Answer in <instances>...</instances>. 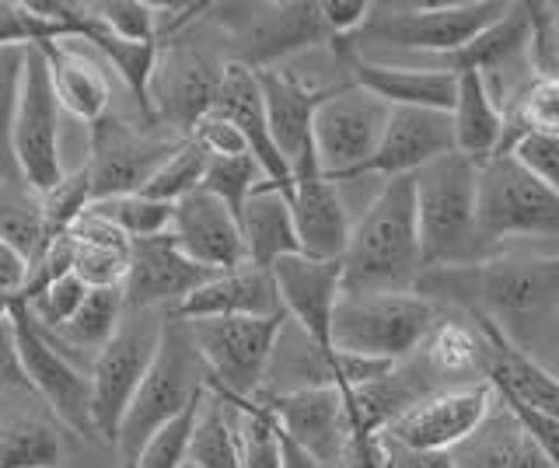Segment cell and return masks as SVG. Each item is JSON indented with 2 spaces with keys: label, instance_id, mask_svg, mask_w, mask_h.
<instances>
[{
  "label": "cell",
  "instance_id": "obj_36",
  "mask_svg": "<svg viewBox=\"0 0 559 468\" xmlns=\"http://www.w3.org/2000/svg\"><path fill=\"white\" fill-rule=\"evenodd\" d=\"M87 211L98 214L102 220H109L127 241L168 235V220H171V206L168 203L147 200V196H140V193L92 200V203H87Z\"/></svg>",
  "mask_w": 559,
  "mask_h": 468
},
{
  "label": "cell",
  "instance_id": "obj_33",
  "mask_svg": "<svg viewBox=\"0 0 559 468\" xmlns=\"http://www.w3.org/2000/svg\"><path fill=\"white\" fill-rule=\"evenodd\" d=\"M479 325L465 311H448L441 308L433 328L427 333L424 346H419V357H424L427 368L444 381V385H468V381H483L479 377Z\"/></svg>",
  "mask_w": 559,
  "mask_h": 468
},
{
  "label": "cell",
  "instance_id": "obj_11",
  "mask_svg": "<svg viewBox=\"0 0 559 468\" xmlns=\"http://www.w3.org/2000/svg\"><path fill=\"white\" fill-rule=\"evenodd\" d=\"M224 63L227 60L217 57L210 43H200L197 22L179 36L157 43L154 71L147 81V109L154 123L189 136V130L214 109Z\"/></svg>",
  "mask_w": 559,
  "mask_h": 468
},
{
  "label": "cell",
  "instance_id": "obj_4",
  "mask_svg": "<svg viewBox=\"0 0 559 468\" xmlns=\"http://www.w3.org/2000/svg\"><path fill=\"white\" fill-rule=\"evenodd\" d=\"M424 269L472 266L489 255L476 228V165L462 154L437 158L413 176Z\"/></svg>",
  "mask_w": 559,
  "mask_h": 468
},
{
  "label": "cell",
  "instance_id": "obj_34",
  "mask_svg": "<svg viewBox=\"0 0 559 468\" xmlns=\"http://www.w3.org/2000/svg\"><path fill=\"white\" fill-rule=\"evenodd\" d=\"M238 412L241 406L231 398L206 388L197 416H192L186 465L192 468H238Z\"/></svg>",
  "mask_w": 559,
  "mask_h": 468
},
{
  "label": "cell",
  "instance_id": "obj_38",
  "mask_svg": "<svg viewBox=\"0 0 559 468\" xmlns=\"http://www.w3.org/2000/svg\"><path fill=\"white\" fill-rule=\"evenodd\" d=\"M238 468H280L284 437L259 403H238Z\"/></svg>",
  "mask_w": 559,
  "mask_h": 468
},
{
  "label": "cell",
  "instance_id": "obj_10",
  "mask_svg": "<svg viewBox=\"0 0 559 468\" xmlns=\"http://www.w3.org/2000/svg\"><path fill=\"white\" fill-rule=\"evenodd\" d=\"M168 315L151 308H127L116 325L112 339L95 353L87 368V388H92V427L95 437L112 447L116 427L127 412L133 392L144 381L151 360L162 343Z\"/></svg>",
  "mask_w": 559,
  "mask_h": 468
},
{
  "label": "cell",
  "instance_id": "obj_17",
  "mask_svg": "<svg viewBox=\"0 0 559 468\" xmlns=\"http://www.w3.org/2000/svg\"><path fill=\"white\" fill-rule=\"evenodd\" d=\"M74 441L22 374L0 381V468H60Z\"/></svg>",
  "mask_w": 559,
  "mask_h": 468
},
{
  "label": "cell",
  "instance_id": "obj_39",
  "mask_svg": "<svg viewBox=\"0 0 559 468\" xmlns=\"http://www.w3.org/2000/svg\"><path fill=\"white\" fill-rule=\"evenodd\" d=\"M262 182H266V176H262L255 158L252 154H241V158H210L200 189H206L210 196H217L227 211L238 217L245 200H249Z\"/></svg>",
  "mask_w": 559,
  "mask_h": 468
},
{
  "label": "cell",
  "instance_id": "obj_30",
  "mask_svg": "<svg viewBox=\"0 0 559 468\" xmlns=\"http://www.w3.org/2000/svg\"><path fill=\"white\" fill-rule=\"evenodd\" d=\"M451 127H454V154H462L472 165H483L486 158L500 154L503 112L493 101V95H489L483 74L476 71L454 74Z\"/></svg>",
  "mask_w": 559,
  "mask_h": 468
},
{
  "label": "cell",
  "instance_id": "obj_46",
  "mask_svg": "<svg viewBox=\"0 0 559 468\" xmlns=\"http://www.w3.org/2000/svg\"><path fill=\"white\" fill-rule=\"evenodd\" d=\"M371 4L367 0H325L319 4V22L325 28L329 43H343L349 36H357V28L367 22Z\"/></svg>",
  "mask_w": 559,
  "mask_h": 468
},
{
  "label": "cell",
  "instance_id": "obj_50",
  "mask_svg": "<svg viewBox=\"0 0 559 468\" xmlns=\"http://www.w3.org/2000/svg\"><path fill=\"white\" fill-rule=\"evenodd\" d=\"M182 468H192V465H182Z\"/></svg>",
  "mask_w": 559,
  "mask_h": 468
},
{
  "label": "cell",
  "instance_id": "obj_24",
  "mask_svg": "<svg viewBox=\"0 0 559 468\" xmlns=\"http://www.w3.org/2000/svg\"><path fill=\"white\" fill-rule=\"evenodd\" d=\"M43 49L52 92H57L60 109L81 127H92L98 116L112 109V81L109 67L92 46L78 36L52 39Z\"/></svg>",
  "mask_w": 559,
  "mask_h": 468
},
{
  "label": "cell",
  "instance_id": "obj_3",
  "mask_svg": "<svg viewBox=\"0 0 559 468\" xmlns=\"http://www.w3.org/2000/svg\"><path fill=\"white\" fill-rule=\"evenodd\" d=\"M343 293H406L424 273L413 176L384 179L349 224L343 249Z\"/></svg>",
  "mask_w": 559,
  "mask_h": 468
},
{
  "label": "cell",
  "instance_id": "obj_23",
  "mask_svg": "<svg viewBox=\"0 0 559 468\" xmlns=\"http://www.w3.org/2000/svg\"><path fill=\"white\" fill-rule=\"evenodd\" d=\"M287 203H290V217H294L297 252L311 255V259H343L354 217H349L336 182L319 176L311 154L301 165H294V171H290Z\"/></svg>",
  "mask_w": 559,
  "mask_h": 468
},
{
  "label": "cell",
  "instance_id": "obj_15",
  "mask_svg": "<svg viewBox=\"0 0 559 468\" xmlns=\"http://www.w3.org/2000/svg\"><path fill=\"white\" fill-rule=\"evenodd\" d=\"M389 363H371L336 353L332 346L314 343L305 328H297L290 319L280 322L273 350L266 360V371L259 381L255 398H276V395H294L308 388H349L360 381L378 377ZM252 398V403H255Z\"/></svg>",
  "mask_w": 559,
  "mask_h": 468
},
{
  "label": "cell",
  "instance_id": "obj_29",
  "mask_svg": "<svg viewBox=\"0 0 559 468\" xmlns=\"http://www.w3.org/2000/svg\"><path fill=\"white\" fill-rule=\"evenodd\" d=\"M276 315H284V311H280L270 269H255L249 263L227 273H214L175 311V319H276Z\"/></svg>",
  "mask_w": 559,
  "mask_h": 468
},
{
  "label": "cell",
  "instance_id": "obj_25",
  "mask_svg": "<svg viewBox=\"0 0 559 468\" xmlns=\"http://www.w3.org/2000/svg\"><path fill=\"white\" fill-rule=\"evenodd\" d=\"M255 81H259L270 136L280 151V158L294 171V165H301L311 154V116L325 95L314 92L311 84H305L287 63L262 67V71H255Z\"/></svg>",
  "mask_w": 559,
  "mask_h": 468
},
{
  "label": "cell",
  "instance_id": "obj_44",
  "mask_svg": "<svg viewBox=\"0 0 559 468\" xmlns=\"http://www.w3.org/2000/svg\"><path fill=\"white\" fill-rule=\"evenodd\" d=\"M507 154H511L528 176H535L542 185H549L559 193V133L528 130L507 147Z\"/></svg>",
  "mask_w": 559,
  "mask_h": 468
},
{
  "label": "cell",
  "instance_id": "obj_19",
  "mask_svg": "<svg viewBox=\"0 0 559 468\" xmlns=\"http://www.w3.org/2000/svg\"><path fill=\"white\" fill-rule=\"evenodd\" d=\"M210 269L197 266L168 235L130 241V269L122 280V304L127 308H151L175 315L179 304L192 290L210 280Z\"/></svg>",
  "mask_w": 559,
  "mask_h": 468
},
{
  "label": "cell",
  "instance_id": "obj_40",
  "mask_svg": "<svg viewBox=\"0 0 559 468\" xmlns=\"http://www.w3.org/2000/svg\"><path fill=\"white\" fill-rule=\"evenodd\" d=\"M87 203H92V182H87V168L78 165V168H70L57 185L46 189V193L39 196L46 238L67 235L70 224L87 211Z\"/></svg>",
  "mask_w": 559,
  "mask_h": 468
},
{
  "label": "cell",
  "instance_id": "obj_27",
  "mask_svg": "<svg viewBox=\"0 0 559 468\" xmlns=\"http://www.w3.org/2000/svg\"><path fill=\"white\" fill-rule=\"evenodd\" d=\"M451 468H556V458L542 451L521 427L514 409L493 395L483 423L462 444L448 451Z\"/></svg>",
  "mask_w": 559,
  "mask_h": 468
},
{
  "label": "cell",
  "instance_id": "obj_7",
  "mask_svg": "<svg viewBox=\"0 0 559 468\" xmlns=\"http://www.w3.org/2000/svg\"><path fill=\"white\" fill-rule=\"evenodd\" d=\"M441 308L419 293H340L329 325V346L336 353L399 363L424 346Z\"/></svg>",
  "mask_w": 559,
  "mask_h": 468
},
{
  "label": "cell",
  "instance_id": "obj_45",
  "mask_svg": "<svg viewBox=\"0 0 559 468\" xmlns=\"http://www.w3.org/2000/svg\"><path fill=\"white\" fill-rule=\"evenodd\" d=\"M189 141L203 147L206 158H241V154H249V144H245L241 130L231 123V119H224L217 112H206L200 123L189 130Z\"/></svg>",
  "mask_w": 559,
  "mask_h": 468
},
{
  "label": "cell",
  "instance_id": "obj_1",
  "mask_svg": "<svg viewBox=\"0 0 559 468\" xmlns=\"http://www.w3.org/2000/svg\"><path fill=\"white\" fill-rule=\"evenodd\" d=\"M413 293L483 319L538 368L559 363V249L511 245L472 266L424 269Z\"/></svg>",
  "mask_w": 559,
  "mask_h": 468
},
{
  "label": "cell",
  "instance_id": "obj_5",
  "mask_svg": "<svg viewBox=\"0 0 559 468\" xmlns=\"http://www.w3.org/2000/svg\"><path fill=\"white\" fill-rule=\"evenodd\" d=\"M206 388H210L206 371H203L197 350H192L182 319L168 315L151 368L116 427L112 455H116L119 468H133L140 447L151 441V433H157L179 412H186Z\"/></svg>",
  "mask_w": 559,
  "mask_h": 468
},
{
  "label": "cell",
  "instance_id": "obj_18",
  "mask_svg": "<svg viewBox=\"0 0 559 468\" xmlns=\"http://www.w3.org/2000/svg\"><path fill=\"white\" fill-rule=\"evenodd\" d=\"M255 403L273 416L276 430L301 447L311 461L322 468H340L343 451L349 441L343 388H308L276 398H255Z\"/></svg>",
  "mask_w": 559,
  "mask_h": 468
},
{
  "label": "cell",
  "instance_id": "obj_32",
  "mask_svg": "<svg viewBox=\"0 0 559 468\" xmlns=\"http://www.w3.org/2000/svg\"><path fill=\"white\" fill-rule=\"evenodd\" d=\"M67 238H70V245H74V266H70V273H74L87 290L122 287L130 269V241L122 238L109 220L84 211L67 228Z\"/></svg>",
  "mask_w": 559,
  "mask_h": 468
},
{
  "label": "cell",
  "instance_id": "obj_48",
  "mask_svg": "<svg viewBox=\"0 0 559 468\" xmlns=\"http://www.w3.org/2000/svg\"><path fill=\"white\" fill-rule=\"evenodd\" d=\"M17 371V343H14V322L11 315H0V381H8Z\"/></svg>",
  "mask_w": 559,
  "mask_h": 468
},
{
  "label": "cell",
  "instance_id": "obj_22",
  "mask_svg": "<svg viewBox=\"0 0 559 468\" xmlns=\"http://www.w3.org/2000/svg\"><path fill=\"white\" fill-rule=\"evenodd\" d=\"M168 238L179 245L182 255L210 273H227L245 266V241L238 231V217L227 206L210 196L206 189L182 196L171 206Z\"/></svg>",
  "mask_w": 559,
  "mask_h": 468
},
{
  "label": "cell",
  "instance_id": "obj_2",
  "mask_svg": "<svg viewBox=\"0 0 559 468\" xmlns=\"http://www.w3.org/2000/svg\"><path fill=\"white\" fill-rule=\"evenodd\" d=\"M507 0H419L371 4L367 22L336 46L364 60H437L459 53L507 14Z\"/></svg>",
  "mask_w": 559,
  "mask_h": 468
},
{
  "label": "cell",
  "instance_id": "obj_47",
  "mask_svg": "<svg viewBox=\"0 0 559 468\" xmlns=\"http://www.w3.org/2000/svg\"><path fill=\"white\" fill-rule=\"evenodd\" d=\"M25 259L17 255L4 238H0V290L8 293V298H14L17 290H22L25 284Z\"/></svg>",
  "mask_w": 559,
  "mask_h": 468
},
{
  "label": "cell",
  "instance_id": "obj_31",
  "mask_svg": "<svg viewBox=\"0 0 559 468\" xmlns=\"http://www.w3.org/2000/svg\"><path fill=\"white\" fill-rule=\"evenodd\" d=\"M238 231L245 241V259L255 269H270L276 259L297 252L294 217L284 189L262 182L255 193L245 200L238 214Z\"/></svg>",
  "mask_w": 559,
  "mask_h": 468
},
{
  "label": "cell",
  "instance_id": "obj_49",
  "mask_svg": "<svg viewBox=\"0 0 559 468\" xmlns=\"http://www.w3.org/2000/svg\"><path fill=\"white\" fill-rule=\"evenodd\" d=\"M284 437V433H280ZM280 468H322L319 461H311L301 447H294L287 437H284V458H280Z\"/></svg>",
  "mask_w": 559,
  "mask_h": 468
},
{
  "label": "cell",
  "instance_id": "obj_26",
  "mask_svg": "<svg viewBox=\"0 0 559 468\" xmlns=\"http://www.w3.org/2000/svg\"><path fill=\"white\" fill-rule=\"evenodd\" d=\"M336 46V43H332ZM346 60L349 81L374 95L389 109H441L451 112L454 106V74L448 71H430V67H413V63H381V60H364L349 49L336 46Z\"/></svg>",
  "mask_w": 559,
  "mask_h": 468
},
{
  "label": "cell",
  "instance_id": "obj_9",
  "mask_svg": "<svg viewBox=\"0 0 559 468\" xmlns=\"http://www.w3.org/2000/svg\"><path fill=\"white\" fill-rule=\"evenodd\" d=\"M67 123L70 116L52 92L43 49L28 46L11 123V158L17 182L28 185L35 196H43L67 176Z\"/></svg>",
  "mask_w": 559,
  "mask_h": 468
},
{
  "label": "cell",
  "instance_id": "obj_12",
  "mask_svg": "<svg viewBox=\"0 0 559 468\" xmlns=\"http://www.w3.org/2000/svg\"><path fill=\"white\" fill-rule=\"evenodd\" d=\"M276 319H182L210 388L231 403H252L273 350Z\"/></svg>",
  "mask_w": 559,
  "mask_h": 468
},
{
  "label": "cell",
  "instance_id": "obj_28",
  "mask_svg": "<svg viewBox=\"0 0 559 468\" xmlns=\"http://www.w3.org/2000/svg\"><path fill=\"white\" fill-rule=\"evenodd\" d=\"M210 112L231 119V123L241 130L245 144H249V154L262 168L266 182H273L276 189L290 193V168H287L284 158H280V151H276L273 136H270L255 71H249V67H241V63H224V74L217 81V95H214V109H210Z\"/></svg>",
  "mask_w": 559,
  "mask_h": 468
},
{
  "label": "cell",
  "instance_id": "obj_8",
  "mask_svg": "<svg viewBox=\"0 0 559 468\" xmlns=\"http://www.w3.org/2000/svg\"><path fill=\"white\" fill-rule=\"evenodd\" d=\"M189 136L157 127L154 119H130L127 112L109 109L87 127L84 168L92 182V200L130 196L147 185Z\"/></svg>",
  "mask_w": 559,
  "mask_h": 468
},
{
  "label": "cell",
  "instance_id": "obj_6",
  "mask_svg": "<svg viewBox=\"0 0 559 468\" xmlns=\"http://www.w3.org/2000/svg\"><path fill=\"white\" fill-rule=\"evenodd\" d=\"M476 228L489 255L511 245H556L559 193L528 176L511 154L476 165Z\"/></svg>",
  "mask_w": 559,
  "mask_h": 468
},
{
  "label": "cell",
  "instance_id": "obj_35",
  "mask_svg": "<svg viewBox=\"0 0 559 468\" xmlns=\"http://www.w3.org/2000/svg\"><path fill=\"white\" fill-rule=\"evenodd\" d=\"M0 238L25 259V266L46 249V224L39 196L22 182L0 179Z\"/></svg>",
  "mask_w": 559,
  "mask_h": 468
},
{
  "label": "cell",
  "instance_id": "obj_37",
  "mask_svg": "<svg viewBox=\"0 0 559 468\" xmlns=\"http://www.w3.org/2000/svg\"><path fill=\"white\" fill-rule=\"evenodd\" d=\"M206 161H210V158L203 154V147H197L192 141H186V144H182L179 151H175L171 158L147 179V185L140 189V196L175 206L182 196L197 193V189L203 185Z\"/></svg>",
  "mask_w": 559,
  "mask_h": 468
},
{
  "label": "cell",
  "instance_id": "obj_13",
  "mask_svg": "<svg viewBox=\"0 0 559 468\" xmlns=\"http://www.w3.org/2000/svg\"><path fill=\"white\" fill-rule=\"evenodd\" d=\"M384 119L389 106L357 84L325 95L311 116V158L319 176L329 182L360 176L381 141Z\"/></svg>",
  "mask_w": 559,
  "mask_h": 468
},
{
  "label": "cell",
  "instance_id": "obj_21",
  "mask_svg": "<svg viewBox=\"0 0 559 468\" xmlns=\"http://www.w3.org/2000/svg\"><path fill=\"white\" fill-rule=\"evenodd\" d=\"M280 311L284 319H290L297 328L329 346V325L332 311L343 293V266L340 259H311V255H284L270 266Z\"/></svg>",
  "mask_w": 559,
  "mask_h": 468
},
{
  "label": "cell",
  "instance_id": "obj_20",
  "mask_svg": "<svg viewBox=\"0 0 559 468\" xmlns=\"http://www.w3.org/2000/svg\"><path fill=\"white\" fill-rule=\"evenodd\" d=\"M454 154V127L451 112L441 109H389L381 141L364 165L360 176L371 179H402L416 176L437 158Z\"/></svg>",
  "mask_w": 559,
  "mask_h": 468
},
{
  "label": "cell",
  "instance_id": "obj_41",
  "mask_svg": "<svg viewBox=\"0 0 559 468\" xmlns=\"http://www.w3.org/2000/svg\"><path fill=\"white\" fill-rule=\"evenodd\" d=\"M28 46H0V179L17 182L14 158H11V123L17 106V88H22Z\"/></svg>",
  "mask_w": 559,
  "mask_h": 468
},
{
  "label": "cell",
  "instance_id": "obj_42",
  "mask_svg": "<svg viewBox=\"0 0 559 468\" xmlns=\"http://www.w3.org/2000/svg\"><path fill=\"white\" fill-rule=\"evenodd\" d=\"M92 19L112 32V36L127 43H157L154 39V4L147 0H98V4H84Z\"/></svg>",
  "mask_w": 559,
  "mask_h": 468
},
{
  "label": "cell",
  "instance_id": "obj_16",
  "mask_svg": "<svg viewBox=\"0 0 559 468\" xmlns=\"http://www.w3.org/2000/svg\"><path fill=\"white\" fill-rule=\"evenodd\" d=\"M489 403H493V388L486 381L451 385L406 409L389 430H381V437L419 455H448L483 423Z\"/></svg>",
  "mask_w": 559,
  "mask_h": 468
},
{
  "label": "cell",
  "instance_id": "obj_43",
  "mask_svg": "<svg viewBox=\"0 0 559 468\" xmlns=\"http://www.w3.org/2000/svg\"><path fill=\"white\" fill-rule=\"evenodd\" d=\"M87 298V287L78 280L74 273H67L60 276L57 284H49L43 293H35L32 301H17L25 311H28V319L35 325H43V328H60L74 311L81 308V301Z\"/></svg>",
  "mask_w": 559,
  "mask_h": 468
},
{
  "label": "cell",
  "instance_id": "obj_14",
  "mask_svg": "<svg viewBox=\"0 0 559 468\" xmlns=\"http://www.w3.org/2000/svg\"><path fill=\"white\" fill-rule=\"evenodd\" d=\"M8 315L14 322V343H17V371L28 381V388L46 403V409L57 416L60 427L78 441L95 437L92 427V388H87V371L74 368L67 357H60L52 346L35 333L32 319L25 315V308L11 298Z\"/></svg>",
  "mask_w": 559,
  "mask_h": 468
}]
</instances>
